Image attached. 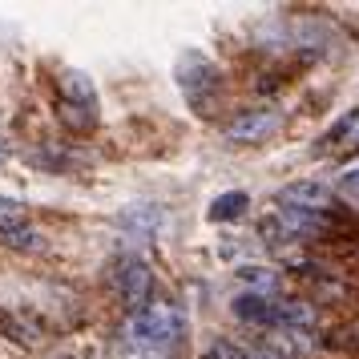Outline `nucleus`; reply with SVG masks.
I'll list each match as a JSON object with an SVG mask.
<instances>
[{
    "label": "nucleus",
    "instance_id": "1",
    "mask_svg": "<svg viewBox=\"0 0 359 359\" xmlns=\"http://www.w3.org/2000/svg\"><path fill=\"white\" fill-rule=\"evenodd\" d=\"M186 331V315H182L178 303H165V299H154L142 311H133L130 323H126V343L142 347L146 355H158L162 347L182 339Z\"/></svg>",
    "mask_w": 359,
    "mask_h": 359
},
{
    "label": "nucleus",
    "instance_id": "2",
    "mask_svg": "<svg viewBox=\"0 0 359 359\" xmlns=\"http://www.w3.org/2000/svg\"><path fill=\"white\" fill-rule=\"evenodd\" d=\"M178 89H182V97L194 105L198 117H210L214 101H218V93H222V69L198 49L182 53L178 57Z\"/></svg>",
    "mask_w": 359,
    "mask_h": 359
},
{
    "label": "nucleus",
    "instance_id": "3",
    "mask_svg": "<svg viewBox=\"0 0 359 359\" xmlns=\"http://www.w3.org/2000/svg\"><path fill=\"white\" fill-rule=\"evenodd\" d=\"M114 291L121 299V307L130 311H142L149 303V291H154V275H149L146 259H137V255H121L114 266Z\"/></svg>",
    "mask_w": 359,
    "mask_h": 359
},
{
    "label": "nucleus",
    "instance_id": "4",
    "mask_svg": "<svg viewBox=\"0 0 359 359\" xmlns=\"http://www.w3.org/2000/svg\"><path fill=\"white\" fill-rule=\"evenodd\" d=\"M283 126V109L275 105H259V109H246L226 126V142L230 146H255V142H266L271 133Z\"/></svg>",
    "mask_w": 359,
    "mask_h": 359
},
{
    "label": "nucleus",
    "instance_id": "5",
    "mask_svg": "<svg viewBox=\"0 0 359 359\" xmlns=\"http://www.w3.org/2000/svg\"><path fill=\"white\" fill-rule=\"evenodd\" d=\"M278 206H299V210L331 214L335 210V190H331L327 182L299 178V182H287V186L278 190Z\"/></svg>",
    "mask_w": 359,
    "mask_h": 359
},
{
    "label": "nucleus",
    "instance_id": "6",
    "mask_svg": "<svg viewBox=\"0 0 359 359\" xmlns=\"http://www.w3.org/2000/svg\"><path fill=\"white\" fill-rule=\"evenodd\" d=\"M275 222H278V230L287 234V243H294V238H323L327 230H331V214L299 210V206H278Z\"/></svg>",
    "mask_w": 359,
    "mask_h": 359
},
{
    "label": "nucleus",
    "instance_id": "7",
    "mask_svg": "<svg viewBox=\"0 0 359 359\" xmlns=\"http://www.w3.org/2000/svg\"><path fill=\"white\" fill-rule=\"evenodd\" d=\"M262 351H271L275 359H303L315 351V335L311 331H291V327H271L266 339H262Z\"/></svg>",
    "mask_w": 359,
    "mask_h": 359
},
{
    "label": "nucleus",
    "instance_id": "8",
    "mask_svg": "<svg viewBox=\"0 0 359 359\" xmlns=\"http://www.w3.org/2000/svg\"><path fill=\"white\" fill-rule=\"evenodd\" d=\"M230 315L246 327H262V331H271L275 327V299H266V294H250V291H238L230 299Z\"/></svg>",
    "mask_w": 359,
    "mask_h": 359
},
{
    "label": "nucleus",
    "instance_id": "9",
    "mask_svg": "<svg viewBox=\"0 0 359 359\" xmlns=\"http://www.w3.org/2000/svg\"><path fill=\"white\" fill-rule=\"evenodd\" d=\"M351 149H359V109H347V114L319 137L315 154H351Z\"/></svg>",
    "mask_w": 359,
    "mask_h": 359
},
{
    "label": "nucleus",
    "instance_id": "10",
    "mask_svg": "<svg viewBox=\"0 0 359 359\" xmlns=\"http://www.w3.org/2000/svg\"><path fill=\"white\" fill-rule=\"evenodd\" d=\"M238 283H243V291L250 294H266V299H278V287H283V275H278L275 266H266V262H243L238 271Z\"/></svg>",
    "mask_w": 359,
    "mask_h": 359
},
{
    "label": "nucleus",
    "instance_id": "11",
    "mask_svg": "<svg viewBox=\"0 0 359 359\" xmlns=\"http://www.w3.org/2000/svg\"><path fill=\"white\" fill-rule=\"evenodd\" d=\"M61 93H65V109H89V117H93L97 89H93V81L85 73H77V69L61 73Z\"/></svg>",
    "mask_w": 359,
    "mask_h": 359
},
{
    "label": "nucleus",
    "instance_id": "12",
    "mask_svg": "<svg viewBox=\"0 0 359 359\" xmlns=\"http://www.w3.org/2000/svg\"><path fill=\"white\" fill-rule=\"evenodd\" d=\"M275 327L315 331V303H307V299H275Z\"/></svg>",
    "mask_w": 359,
    "mask_h": 359
},
{
    "label": "nucleus",
    "instance_id": "13",
    "mask_svg": "<svg viewBox=\"0 0 359 359\" xmlns=\"http://www.w3.org/2000/svg\"><path fill=\"white\" fill-rule=\"evenodd\" d=\"M0 246H8V250H45V234L25 218V222H17V226H4L0 230Z\"/></svg>",
    "mask_w": 359,
    "mask_h": 359
},
{
    "label": "nucleus",
    "instance_id": "14",
    "mask_svg": "<svg viewBox=\"0 0 359 359\" xmlns=\"http://www.w3.org/2000/svg\"><path fill=\"white\" fill-rule=\"evenodd\" d=\"M246 206H250V194H246V190H226V194H218L210 202L206 218H210V222H230V218H243Z\"/></svg>",
    "mask_w": 359,
    "mask_h": 359
},
{
    "label": "nucleus",
    "instance_id": "15",
    "mask_svg": "<svg viewBox=\"0 0 359 359\" xmlns=\"http://www.w3.org/2000/svg\"><path fill=\"white\" fill-rule=\"evenodd\" d=\"M117 222L133 234H154L158 222H162V210H149V206H130L126 214H117Z\"/></svg>",
    "mask_w": 359,
    "mask_h": 359
},
{
    "label": "nucleus",
    "instance_id": "16",
    "mask_svg": "<svg viewBox=\"0 0 359 359\" xmlns=\"http://www.w3.org/2000/svg\"><path fill=\"white\" fill-rule=\"evenodd\" d=\"M0 335H4V339H13L17 347H33V343H36L33 327L20 323V319H17V315H13L8 307H0Z\"/></svg>",
    "mask_w": 359,
    "mask_h": 359
},
{
    "label": "nucleus",
    "instance_id": "17",
    "mask_svg": "<svg viewBox=\"0 0 359 359\" xmlns=\"http://www.w3.org/2000/svg\"><path fill=\"white\" fill-rule=\"evenodd\" d=\"M339 198H347V202H359V162L343 165L339 174H335V186H331Z\"/></svg>",
    "mask_w": 359,
    "mask_h": 359
},
{
    "label": "nucleus",
    "instance_id": "18",
    "mask_svg": "<svg viewBox=\"0 0 359 359\" xmlns=\"http://www.w3.org/2000/svg\"><path fill=\"white\" fill-rule=\"evenodd\" d=\"M243 355V347L238 343H230V339H210L206 347H202V355L198 359H238Z\"/></svg>",
    "mask_w": 359,
    "mask_h": 359
},
{
    "label": "nucleus",
    "instance_id": "19",
    "mask_svg": "<svg viewBox=\"0 0 359 359\" xmlns=\"http://www.w3.org/2000/svg\"><path fill=\"white\" fill-rule=\"evenodd\" d=\"M17 222H25V206H20L17 198H0V230L17 226Z\"/></svg>",
    "mask_w": 359,
    "mask_h": 359
},
{
    "label": "nucleus",
    "instance_id": "20",
    "mask_svg": "<svg viewBox=\"0 0 359 359\" xmlns=\"http://www.w3.org/2000/svg\"><path fill=\"white\" fill-rule=\"evenodd\" d=\"M238 359H275V355H271V351H262V347H255V351L243 347V355H238Z\"/></svg>",
    "mask_w": 359,
    "mask_h": 359
},
{
    "label": "nucleus",
    "instance_id": "21",
    "mask_svg": "<svg viewBox=\"0 0 359 359\" xmlns=\"http://www.w3.org/2000/svg\"><path fill=\"white\" fill-rule=\"evenodd\" d=\"M4 158H8V149H4V146H0V162H4Z\"/></svg>",
    "mask_w": 359,
    "mask_h": 359
},
{
    "label": "nucleus",
    "instance_id": "22",
    "mask_svg": "<svg viewBox=\"0 0 359 359\" xmlns=\"http://www.w3.org/2000/svg\"><path fill=\"white\" fill-rule=\"evenodd\" d=\"M146 359H165V355H146Z\"/></svg>",
    "mask_w": 359,
    "mask_h": 359
},
{
    "label": "nucleus",
    "instance_id": "23",
    "mask_svg": "<svg viewBox=\"0 0 359 359\" xmlns=\"http://www.w3.org/2000/svg\"><path fill=\"white\" fill-rule=\"evenodd\" d=\"M57 359H73V355H57Z\"/></svg>",
    "mask_w": 359,
    "mask_h": 359
}]
</instances>
